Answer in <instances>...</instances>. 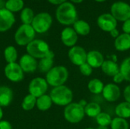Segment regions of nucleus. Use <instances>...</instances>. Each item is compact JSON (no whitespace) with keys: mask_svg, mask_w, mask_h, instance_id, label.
<instances>
[{"mask_svg":"<svg viewBox=\"0 0 130 129\" xmlns=\"http://www.w3.org/2000/svg\"><path fill=\"white\" fill-rule=\"evenodd\" d=\"M56 16L58 21L62 24H74V23L77 21V11L74 5L66 2L58 7L56 9Z\"/></svg>","mask_w":130,"mask_h":129,"instance_id":"obj_1","label":"nucleus"},{"mask_svg":"<svg viewBox=\"0 0 130 129\" xmlns=\"http://www.w3.org/2000/svg\"><path fill=\"white\" fill-rule=\"evenodd\" d=\"M50 96L53 103L60 106H68L72 103L73 99V93L72 90L65 85L54 87L51 90Z\"/></svg>","mask_w":130,"mask_h":129,"instance_id":"obj_2","label":"nucleus"},{"mask_svg":"<svg viewBox=\"0 0 130 129\" xmlns=\"http://www.w3.org/2000/svg\"><path fill=\"white\" fill-rule=\"evenodd\" d=\"M69 78V71L63 65L53 67L46 73V81L49 85L54 87L64 85Z\"/></svg>","mask_w":130,"mask_h":129,"instance_id":"obj_3","label":"nucleus"},{"mask_svg":"<svg viewBox=\"0 0 130 129\" xmlns=\"http://www.w3.org/2000/svg\"><path fill=\"white\" fill-rule=\"evenodd\" d=\"M63 114L67 122L72 124H77L82 121L85 116V107L79 103H71L65 107Z\"/></svg>","mask_w":130,"mask_h":129,"instance_id":"obj_4","label":"nucleus"},{"mask_svg":"<svg viewBox=\"0 0 130 129\" xmlns=\"http://www.w3.org/2000/svg\"><path fill=\"white\" fill-rule=\"evenodd\" d=\"M35 33L31 24H22L14 34V40L19 46H27L34 40Z\"/></svg>","mask_w":130,"mask_h":129,"instance_id":"obj_5","label":"nucleus"},{"mask_svg":"<svg viewBox=\"0 0 130 129\" xmlns=\"http://www.w3.org/2000/svg\"><path fill=\"white\" fill-rule=\"evenodd\" d=\"M50 46L48 43L42 40H34L27 46V54L35 59H43L50 52Z\"/></svg>","mask_w":130,"mask_h":129,"instance_id":"obj_6","label":"nucleus"},{"mask_svg":"<svg viewBox=\"0 0 130 129\" xmlns=\"http://www.w3.org/2000/svg\"><path fill=\"white\" fill-rule=\"evenodd\" d=\"M53 19L51 15L46 12H42L34 16L31 26L34 29L35 32L43 33L50 28Z\"/></svg>","mask_w":130,"mask_h":129,"instance_id":"obj_7","label":"nucleus"},{"mask_svg":"<svg viewBox=\"0 0 130 129\" xmlns=\"http://www.w3.org/2000/svg\"><path fill=\"white\" fill-rule=\"evenodd\" d=\"M111 14L117 21H125L130 18V5L124 2H114L110 8Z\"/></svg>","mask_w":130,"mask_h":129,"instance_id":"obj_8","label":"nucleus"},{"mask_svg":"<svg viewBox=\"0 0 130 129\" xmlns=\"http://www.w3.org/2000/svg\"><path fill=\"white\" fill-rule=\"evenodd\" d=\"M48 89V83L43 78H35L29 84L28 90L30 94L38 98L44 94Z\"/></svg>","mask_w":130,"mask_h":129,"instance_id":"obj_9","label":"nucleus"},{"mask_svg":"<svg viewBox=\"0 0 130 129\" xmlns=\"http://www.w3.org/2000/svg\"><path fill=\"white\" fill-rule=\"evenodd\" d=\"M87 54L88 52L83 47L75 46L73 47H71V49H69L68 52V56L72 64L79 67L80 65L86 62Z\"/></svg>","mask_w":130,"mask_h":129,"instance_id":"obj_10","label":"nucleus"},{"mask_svg":"<svg viewBox=\"0 0 130 129\" xmlns=\"http://www.w3.org/2000/svg\"><path fill=\"white\" fill-rule=\"evenodd\" d=\"M5 75L12 82H19L24 78V71L19 64L16 62L8 63L5 68Z\"/></svg>","mask_w":130,"mask_h":129,"instance_id":"obj_11","label":"nucleus"},{"mask_svg":"<svg viewBox=\"0 0 130 129\" xmlns=\"http://www.w3.org/2000/svg\"><path fill=\"white\" fill-rule=\"evenodd\" d=\"M98 27L104 31L110 32L117 28V21L111 14H103L100 15L97 21Z\"/></svg>","mask_w":130,"mask_h":129,"instance_id":"obj_12","label":"nucleus"},{"mask_svg":"<svg viewBox=\"0 0 130 129\" xmlns=\"http://www.w3.org/2000/svg\"><path fill=\"white\" fill-rule=\"evenodd\" d=\"M102 95L104 98L110 103L117 101L121 95V91L117 84L110 83L104 85V90L102 91Z\"/></svg>","mask_w":130,"mask_h":129,"instance_id":"obj_13","label":"nucleus"},{"mask_svg":"<svg viewBox=\"0 0 130 129\" xmlns=\"http://www.w3.org/2000/svg\"><path fill=\"white\" fill-rule=\"evenodd\" d=\"M15 22L12 12L6 8H0V32L9 30Z\"/></svg>","mask_w":130,"mask_h":129,"instance_id":"obj_14","label":"nucleus"},{"mask_svg":"<svg viewBox=\"0 0 130 129\" xmlns=\"http://www.w3.org/2000/svg\"><path fill=\"white\" fill-rule=\"evenodd\" d=\"M61 40L68 47H73L78 41V34L72 27H66L61 33Z\"/></svg>","mask_w":130,"mask_h":129,"instance_id":"obj_15","label":"nucleus"},{"mask_svg":"<svg viewBox=\"0 0 130 129\" xmlns=\"http://www.w3.org/2000/svg\"><path fill=\"white\" fill-rule=\"evenodd\" d=\"M19 65L24 72H34L38 67L36 59L29 54H24L21 56L19 61Z\"/></svg>","mask_w":130,"mask_h":129,"instance_id":"obj_16","label":"nucleus"},{"mask_svg":"<svg viewBox=\"0 0 130 129\" xmlns=\"http://www.w3.org/2000/svg\"><path fill=\"white\" fill-rule=\"evenodd\" d=\"M104 60L103 54L98 50H91L87 54L86 62H88L93 68L101 67Z\"/></svg>","mask_w":130,"mask_h":129,"instance_id":"obj_17","label":"nucleus"},{"mask_svg":"<svg viewBox=\"0 0 130 129\" xmlns=\"http://www.w3.org/2000/svg\"><path fill=\"white\" fill-rule=\"evenodd\" d=\"M115 49L120 52H125L130 49V34L122 33L115 39Z\"/></svg>","mask_w":130,"mask_h":129,"instance_id":"obj_18","label":"nucleus"},{"mask_svg":"<svg viewBox=\"0 0 130 129\" xmlns=\"http://www.w3.org/2000/svg\"><path fill=\"white\" fill-rule=\"evenodd\" d=\"M54 52L53 51H50L48 55L41 59L38 63V68L40 72L43 73H47L49 71H50L53 68V63H54Z\"/></svg>","mask_w":130,"mask_h":129,"instance_id":"obj_19","label":"nucleus"},{"mask_svg":"<svg viewBox=\"0 0 130 129\" xmlns=\"http://www.w3.org/2000/svg\"><path fill=\"white\" fill-rule=\"evenodd\" d=\"M101 68L102 71L106 75L110 77H113L115 75L120 72V66L118 65L117 62H114L110 59L104 60Z\"/></svg>","mask_w":130,"mask_h":129,"instance_id":"obj_20","label":"nucleus"},{"mask_svg":"<svg viewBox=\"0 0 130 129\" xmlns=\"http://www.w3.org/2000/svg\"><path fill=\"white\" fill-rule=\"evenodd\" d=\"M13 99V92L11 88L0 87V107H5L10 105Z\"/></svg>","mask_w":130,"mask_h":129,"instance_id":"obj_21","label":"nucleus"},{"mask_svg":"<svg viewBox=\"0 0 130 129\" xmlns=\"http://www.w3.org/2000/svg\"><path fill=\"white\" fill-rule=\"evenodd\" d=\"M115 113L117 117L123 119L130 118V103L125 101L119 103L115 108Z\"/></svg>","mask_w":130,"mask_h":129,"instance_id":"obj_22","label":"nucleus"},{"mask_svg":"<svg viewBox=\"0 0 130 129\" xmlns=\"http://www.w3.org/2000/svg\"><path fill=\"white\" fill-rule=\"evenodd\" d=\"M53 101L50 95L44 94L38 98H37L36 106L37 109L40 111H46L48 110L53 104Z\"/></svg>","mask_w":130,"mask_h":129,"instance_id":"obj_23","label":"nucleus"},{"mask_svg":"<svg viewBox=\"0 0 130 129\" xmlns=\"http://www.w3.org/2000/svg\"><path fill=\"white\" fill-rule=\"evenodd\" d=\"M73 29L77 33V34L82 36L88 35L91 30L90 25L83 20H77L73 24Z\"/></svg>","mask_w":130,"mask_h":129,"instance_id":"obj_24","label":"nucleus"},{"mask_svg":"<svg viewBox=\"0 0 130 129\" xmlns=\"http://www.w3.org/2000/svg\"><path fill=\"white\" fill-rule=\"evenodd\" d=\"M104 87V83L98 78H93L88 84V88L89 91L94 94H102Z\"/></svg>","mask_w":130,"mask_h":129,"instance_id":"obj_25","label":"nucleus"},{"mask_svg":"<svg viewBox=\"0 0 130 129\" xmlns=\"http://www.w3.org/2000/svg\"><path fill=\"white\" fill-rule=\"evenodd\" d=\"M85 113L90 118H96L101 113V107L97 103H89L85 107Z\"/></svg>","mask_w":130,"mask_h":129,"instance_id":"obj_26","label":"nucleus"},{"mask_svg":"<svg viewBox=\"0 0 130 129\" xmlns=\"http://www.w3.org/2000/svg\"><path fill=\"white\" fill-rule=\"evenodd\" d=\"M4 56L8 63H14L18 59V52L15 47L9 46L4 51Z\"/></svg>","mask_w":130,"mask_h":129,"instance_id":"obj_27","label":"nucleus"},{"mask_svg":"<svg viewBox=\"0 0 130 129\" xmlns=\"http://www.w3.org/2000/svg\"><path fill=\"white\" fill-rule=\"evenodd\" d=\"M36 103L37 98L29 94L24 98L21 103V107L25 111H30L34 108V106H36Z\"/></svg>","mask_w":130,"mask_h":129,"instance_id":"obj_28","label":"nucleus"},{"mask_svg":"<svg viewBox=\"0 0 130 129\" xmlns=\"http://www.w3.org/2000/svg\"><path fill=\"white\" fill-rule=\"evenodd\" d=\"M5 8L11 12H16L22 10L24 7L23 0H8L5 2Z\"/></svg>","mask_w":130,"mask_h":129,"instance_id":"obj_29","label":"nucleus"},{"mask_svg":"<svg viewBox=\"0 0 130 129\" xmlns=\"http://www.w3.org/2000/svg\"><path fill=\"white\" fill-rule=\"evenodd\" d=\"M34 18V11L30 8H25L21 11V20L23 24H31Z\"/></svg>","mask_w":130,"mask_h":129,"instance_id":"obj_30","label":"nucleus"},{"mask_svg":"<svg viewBox=\"0 0 130 129\" xmlns=\"http://www.w3.org/2000/svg\"><path fill=\"white\" fill-rule=\"evenodd\" d=\"M110 128L111 129H129V124L126 119L120 117H116L112 119Z\"/></svg>","mask_w":130,"mask_h":129,"instance_id":"obj_31","label":"nucleus"},{"mask_svg":"<svg viewBox=\"0 0 130 129\" xmlns=\"http://www.w3.org/2000/svg\"><path fill=\"white\" fill-rule=\"evenodd\" d=\"M120 72L123 75L126 81L130 82V56L122 62L120 66Z\"/></svg>","mask_w":130,"mask_h":129,"instance_id":"obj_32","label":"nucleus"},{"mask_svg":"<svg viewBox=\"0 0 130 129\" xmlns=\"http://www.w3.org/2000/svg\"><path fill=\"white\" fill-rule=\"evenodd\" d=\"M96 122L98 124V125L101 126H109L111 124L112 122V118L111 116L107 113H103L101 112L96 118Z\"/></svg>","mask_w":130,"mask_h":129,"instance_id":"obj_33","label":"nucleus"},{"mask_svg":"<svg viewBox=\"0 0 130 129\" xmlns=\"http://www.w3.org/2000/svg\"><path fill=\"white\" fill-rule=\"evenodd\" d=\"M79 71L82 73V75H83L84 76L88 77L91 75L93 72V68L88 62H85L79 66Z\"/></svg>","mask_w":130,"mask_h":129,"instance_id":"obj_34","label":"nucleus"},{"mask_svg":"<svg viewBox=\"0 0 130 129\" xmlns=\"http://www.w3.org/2000/svg\"><path fill=\"white\" fill-rule=\"evenodd\" d=\"M113 81H114V83L117 84H120V83H122L123 81H125V78H124V77H123V75L120 73V72H119V73H117V75H115L113 77Z\"/></svg>","mask_w":130,"mask_h":129,"instance_id":"obj_35","label":"nucleus"},{"mask_svg":"<svg viewBox=\"0 0 130 129\" xmlns=\"http://www.w3.org/2000/svg\"><path fill=\"white\" fill-rule=\"evenodd\" d=\"M122 28H123V30L125 33L130 34V18L124 21Z\"/></svg>","mask_w":130,"mask_h":129,"instance_id":"obj_36","label":"nucleus"},{"mask_svg":"<svg viewBox=\"0 0 130 129\" xmlns=\"http://www.w3.org/2000/svg\"><path fill=\"white\" fill-rule=\"evenodd\" d=\"M123 97L126 102L130 103V85H128L126 87L123 91Z\"/></svg>","mask_w":130,"mask_h":129,"instance_id":"obj_37","label":"nucleus"},{"mask_svg":"<svg viewBox=\"0 0 130 129\" xmlns=\"http://www.w3.org/2000/svg\"><path fill=\"white\" fill-rule=\"evenodd\" d=\"M0 129H12V126L8 121H0Z\"/></svg>","mask_w":130,"mask_h":129,"instance_id":"obj_38","label":"nucleus"},{"mask_svg":"<svg viewBox=\"0 0 130 129\" xmlns=\"http://www.w3.org/2000/svg\"><path fill=\"white\" fill-rule=\"evenodd\" d=\"M110 36H111L112 37H114L115 39H116L117 37H118V36L120 35L119 30H118L117 28H115V29H113V30H111V31L110 32Z\"/></svg>","mask_w":130,"mask_h":129,"instance_id":"obj_39","label":"nucleus"},{"mask_svg":"<svg viewBox=\"0 0 130 129\" xmlns=\"http://www.w3.org/2000/svg\"><path fill=\"white\" fill-rule=\"evenodd\" d=\"M51 4H53V5H61L64 2H66V0H48Z\"/></svg>","mask_w":130,"mask_h":129,"instance_id":"obj_40","label":"nucleus"},{"mask_svg":"<svg viewBox=\"0 0 130 129\" xmlns=\"http://www.w3.org/2000/svg\"><path fill=\"white\" fill-rule=\"evenodd\" d=\"M2 117H3V111H2V107H0V121H2Z\"/></svg>","mask_w":130,"mask_h":129,"instance_id":"obj_41","label":"nucleus"},{"mask_svg":"<svg viewBox=\"0 0 130 129\" xmlns=\"http://www.w3.org/2000/svg\"><path fill=\"white\" fill-rule=\"evenodd\" d=\"M97 129H108L107 126H101V125H98V128Z\"/></svg>","mask_w":130,"mask_h":129,"instance_id":"obj_42","label":"nucleus"},{"mask_svg":"<svg viewBox=\"0 0 130 129\" xmlns=\"http://www.w3.org/2000/svg\"><path fill=\"white\" fill-rule=\"evenodd\" d=\"M72 2H75V3H81L83 0H71Z\"/></svg>","mask_w":130,"mask_h":129,"instance_id":"obj_43","label":"nucleus"},{"mask_svg":"<svg viewBox=\"0 0 130 129\" xmlns=\"http://www.w3.org/2000/svg\"><path fill=\"white\" fill-rule=\"evenodd\" d=\"M96 2H104L105 0H95Z\"/></svg>","mask_w":130,"mask_h":129,"instance_id":"obj_44","label":"nucleus"},{"mask_svg":"<svg viewBox=\"0 0 130 129\" xmlns=\"http://www.w3.org/2000/svg\"><path fill=\"white\" fill-rule=\"evenodd\" d=\"M85 129H94V128H85Z\"/></svg>","mask_w":130,"mask_h":129,"instance_id":"obj_45","label":"nucleus"}]
</instances>
